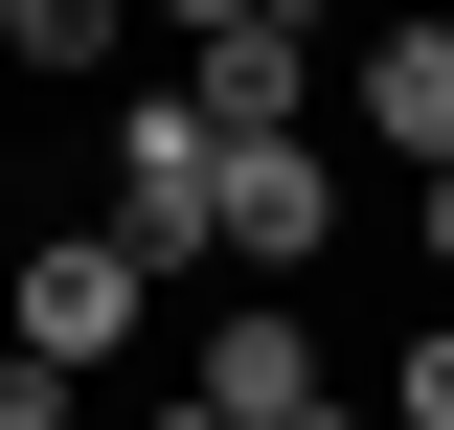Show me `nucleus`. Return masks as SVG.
<instances>
[{
  "instance_id": "nucleus-7",
  "label": "nucleus",
  "mask_w": 454,
  "mask_h": 430,
  "mask_svg": "<svg viewBox=\"0 0 454 430\" xmlns=\"http://www.w3.org/2000/svg\"><path fill=\"white\" fill-rule=\"evenodd\" d=\"M387 430H454V318H409V340H387Z\"/></svg>"
},
{
  "instance_id": "nucleus-2",
  "label": "nucleus",
  "mask_w": 454,
  "mask_h": 430,
  "mask_svg": "<svg viewBox=\"0 0 454 430\" xmlns=\"http://www.w3.org/2000/svg\"><path fill=\"white\" fill-rule=\"evenodd\" d=\"M160 385H182L205 430H364L340 363H318V295H227L205 340H160Z\"/></svg>"
},
{
  "instance_id": "nucleus-10",
  "label": "nucleus",
  "mask_w": 454,
  "mask_h": 430,
  "mask_svg": "<svg viewBox=\"0 0 454 430\" xmlns=\"http://www.w3.org/2000/svg\"><path fill=\"white\" fill-rule=\"evenodd\" d=\"M137 23H160V46H205V23H273V0H137Z\"/></svg>"
},
{
  "instance_id": "nucleus-11",
  "label": "nucleus",
  "mask_w": 454,
  "mask_h": 430,
  "mask_svg": "<svg viewBox=\"0 0 454 430\" xmlns=\"http://www.w3.org/2000/svg\"><path fill=\"white\" fill-rule=\"evenodd\" d=\"M91 430H205V408H182V385H114V408H91Z\"/></svg>"
},
{
  "instance_id": "nucleus-5",
  "label": "nucleus",
  "mask_w": 454,
  "mask_h": 430,
  "mask_svg": "<svg viewBox=\"0 0 454 430\" xmlns=\"http://www.w3.org/2000/svg\"><path fill=\"white\" fill-rule=\"evenodd\" d=\"M340 113H364V159L432 181V159H454V0H387V23L340 46Z\"/></svg>"
},
{
  "instance_id": "nucleus-8",
  "label": "nucleus",
  "mask_w": 454,
  "mask_h": 430,
  "mask_svg": "<svg viewBox=\"0 0 454 430\" xmlns=\"http://www.w3.org/2000/svg\"><path fill=\"white\" fill-rule=\"evenodd\" d=\"M0 430H91V385H68V363H23V340H0Z\"/></svg>"
},
{
  "instance_id": "nucleus-4",
  "label": "nucleus",
  "mask_w": 454,
  "mask_h": 430,
  "mask_svg": "<svg viewBox=\"0 0 454 430\" xmlns=\"http://www.w3.org/2000/svg\"><path fill=\"white\" fill-rule=\"evenodd\" d=\"M160 91L205 113V136H318V0H273V23H205Z\"/></svg>"
},
{
  "instance_id": "nucleus-3",
  "label": "nucleus",
  "mask_w": 454,
  "mask_h": 430,
  "mask_svg": "<svg viewBox=\"0 0 454 430\" xmlns=\"http://www.w3.org/2000/svg\"><path fill=\"white\" fill-rule=\"evenodd\" d=\"M205 159H227V136H205L182 91L114 113V159H91V250L137 272V295H182V272H205Z\"/></svg>"
},
{
  "instance_id": "nucleus-6",
  "label": "nucleus",
  "mask_w": 454,
  "mask_h": 430,
  "mask_svg": "<svg viewBox=\"0 0 454 430\" xmlns=\"http://www.w3.org/2000/svg\"><path fill=\"white\" fill-rule=\"evenodd\" d=\"M137 46V0H0V68H114Z\"/></svg>"
},
{
  "instance_id": "nucleus-1",
  "label": "nucleus",
  "mask_w": 454,
  "mask_h": 430,
  "mask_svg": "<svg viewBox=\"0 0 454 430\" xmlns=\"http://www.w3.org/2000/svg\"><path fill=\"white\" fill-rule=\"evenodd\" d=\"M0 340H23V363H68L91 408H114V385H160V295H137L91 227H23V250H0Z\"/></svg>"
},
{
  "instance_id": "nucleus-9",
  "label": "nucleus",
  "mask_w": 454,
  "mask_h": 430,
  "mask_svg": "<svg viewBox=\"0 0 454 430\" xmlns=\"http://www.w3.org/2000/svg\"><path fill=\"white\" fill-rule=\"evenodd\" d=\"M409 250H432V295H454V159H432V181H409Z\"/></svg>"
}]
</instances>
